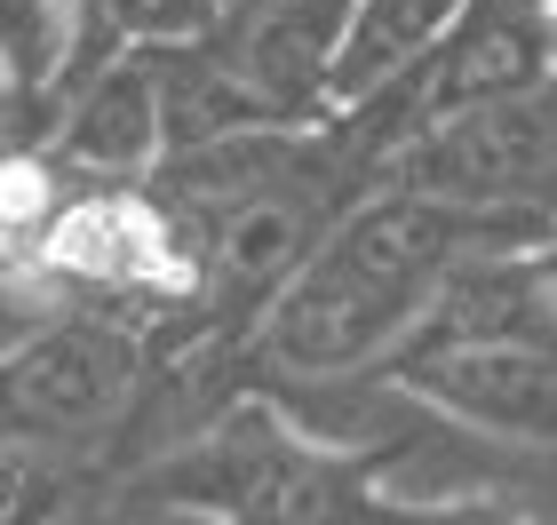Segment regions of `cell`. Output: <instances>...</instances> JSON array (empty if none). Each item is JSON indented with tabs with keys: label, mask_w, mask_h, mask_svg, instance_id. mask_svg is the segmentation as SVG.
<instances>
[{
	"label": "cell",
	"mask_w": 557,
	"mask_h": 525,
	"mask_svg": "<svg viewBox=\"0 0 557 525\" xmlns=\"http://www.w3.org/2000/svg\"><path fill=\"white\" fill-rule=\"evenodd\" d=\"M525 247H557V215L542 208L486 215V208H454V199H430L407 184H374L326 223V239L263 303L247 342H256L263 366L295 374V383L383 374L422 335V318L438 311L454 271L486 255H525Z\"/></svg>",
	"instance_id": "obj_1"
},
{
	"label": "cell",
	"mask_w": 557,
	"mask_h": 525,
	"mask_svg": "<svg viewBox=\"0 0 557 525\" xmlns=\"http://www.w3.org/2000/svg\"><path fill=\"white\" fill-rule=\"evenodd\" d=\"M398 438H319L278 398H232L144 470V502L199 525H525L510 493H398Z\"/></svg>",
	"instance_id": "obj_2"
},
{
	"label": "cell",
	"mask_w": 557,
	"mask_h": 525,
	"mask_svg": "<svg viewBox=\"0 0 557 525\" xmlns=\"http://www.w3.org/2000/svg\"><path fill=\"white\" fill-rule=\"evenodd\" d=\"M383 383L470 438L557 462V263L549 247L454 271V287L422 318V335L383 366Z\"/></svg>",
	"instance_id": "obj_3"
},
{
	"label": "cell",
	"mask_w": 557,
	"mask_h": 525,
	"mask_svg": "<svg viewBox=\"0 0 557 525\" xmlns=\"http://www.w3.org/2000/svg\"><path fill=\"white\" fill-rule=\"evenodd\" d=\"M33 271L57 295H96V311L120 318L199 311V255L151 184H72Z\"/></svg>",
	"instance_id": "obj_4"
},
{
	"label": "cell",
	"mask_w": 557,
	"mask_h": 525,
	"mask_svg": "<svg viewBox=\"0 0 557 525\" xmlns=\"http://www.w3.org/2000/svg\"><path fill=\"white\" fill-rule=\"evenodd\" d=\"M144 390V327L120 311H57L48 327L0 359V438L88 446Z\"/></svg>",
	"instance_id": "obj_5"
},
{
	"label": "cell",
	"mask_w": 557,
	"mask_h": 525,
	"mask_svg": "<svg viewBox=\"0 0 557 525\" xmlns=\"http://www.w3.org/2000/svg\"><path fill=\"white\" fill-rule=\"evenodd\" d=\"M383 184H407L430 199H454V208H542L557 215V80L534 96H510V104L438 120V128L407 136L383 167Z\"/></svg>",
	"instance_id": "obj_6"
},
{
	"label": "cell",
	"mask_w": 557,
	"mask_h": 525,
	"mask_svg": "<svg viewBox=\"0 0 557 525\" xmlns=\"http://www.w3.org/2000/svg\"><path fill=\"white\" fill-rule=\"evenodd\" d=\"M48 160H57L64 184H151L168 160V112H160L151 57L120 48V57L88 64L57 104Z\"/></svg>",
	"instance_id": "obj_7"
},
{
	"label": "cell",
	"mask_w": 557,
	"mask_h": 525,
	"mask_svg": "<svg viewBox=\"0 0 557 525\" xmlns=\"http://www.w3.org/2000/svg\"><path fill=\"white\" fill-rule=\"evenodd\" d=\"M470 0H350L343 33L326 48V120L383 104L438 57V40L462 24Z\"/></svg>",
	"instance_id": "obj_8"
},
{
	"label": "cell",
	"mask_w": 557,
	"mask_h": 525,
	"mask_svg": "<svg viewBox=\"0 0 557 525\" xmlns=\"http://www.w3.org/2000/svg\"><path fill=\"white\" fill-rule=\"evenodd\" d=\"M88 64V0H0V104H64Z\"/></svg>",
	"instance_id": "obj_9"
},
{
	"label": "cell",
	"mask_w": 557,
	"mask_h": 525,
	"mask_svg": "<svg viewBox=\"0 0 557 525\" xmlns=\"http://www.w3.org/2000/svg\"><path fill=\"white\" fill-rule=\"evenodd\" d=\"M96 57H168V48H208L223 33V0H88Z\"/></svg>",
	"instance_id": "obj_10"
},
{
	"label": "cell",
	"mask_w": 557,
	"mask_h": 525,
	"mask_svg": "<svg viewBox=\"0 0 557 525\" xmlns=\"http://www.w3.org/2000/svg\"><path fill=\"white\" fill-rule=\"evenodd\" d=\"M88 502V470L64 446L0 438V525H72Z\"/></svg>",
	"instance_id": "obj_11"
},
{
	"label": "cell",
	"mask_w": 557,
	"mask_h": 525,
	"mask_svg": "<svg viewBox=\"0 0 557 525\" xmlns=\"http://www.w3.org/2000/svg\"><path fill=\"white\" fill-rule=\"evenodd\" d=\"M57 311H72V303L40 279V271H0V359H9V350H24Z\"/></svg>",
	"instance_id": "obj_12"
},
{
	"label": "cell",
	"mask_w": 557,
	"mask_h": 525,
	"mask_svg": "<svg viewBox=\"0 0 557 525\" xmlns=\"http://www.w3.org/2000/svg\"><path fill=\"white\" fill-rule=\"evenodd\" d=\"M549 48H557V0H549Z\"/></svg>",
	"instance_id": "obj_13"
},
{
	"label": "cell",
	"mask_w": 557,
	"mask_h": 525,
	"mask_svg": "<svg viewBox=\"0 0 557 525\" xmlns=\"http://www.w3.org/2000/svg\"><path fill=\"white\" fill-rule=\"evenodd\" d=\"M0 271H16V263H9V247H0Z\"/></svg>",
	"instance_id": "obj_14"
},
{
	"label": "cell",
	"mask_w": 557,
	"mask_h": 525,
	"mask_svg": "<svg viewBox=\"0 0 557 525\" xmlns=\"http://www.w3.org/2000/svg\"><path fill=\"white\" fill-rule=\"evenodd\" d=\"M549 263H557V247H549Z\"/></svg>",
	"instance_id": "obj_15"
}]
</instances>
